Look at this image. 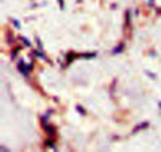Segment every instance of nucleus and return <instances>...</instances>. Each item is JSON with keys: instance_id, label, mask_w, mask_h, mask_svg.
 Returning <instances> with one entry per match:
<instances>
[{"instance_id": "nucleus-4", "label": "nucleus", "mask_w": 161, "mask_h": 152, "mask_svg": "<svg viewBox=\"0 0 161 152\" xmlns=\"http://www.w3.org/2000/svg\"><path fill=\"white\" fill-rule=\"evenodd\" d=\"M122 50H124V44H119V46H116L114 49H113V55H119Z\"/></svg>"}, {"instance_id": "nucleus-6", "label": "nucleus", "mask_w": 161, "mask_h": 152, "mask_svg": "<svg viewBox=\"0 0 161 152\" xmlns=\"http://www.w3.org/2000/svg\"><path fill=\"white\" fill-rule=\"evenodd\" d=\"M143 128H148V123H147V122H143V123H140V125H137L135 130H134V133H137L139 130H143Z\"/></svg>"}, {"instance_id": "nucleus-8", "label": "nucleus", "mask_w": 161, "mask_h": 152, "mask_svg": "<svg viewBox=\"0 0 161 152\" xmlns=\"http://www.w3.org/2000/svg\"><path fill=\"white\" fill-rule=\"evenodd\" d=\"M76 57H77V55L74 54V52H71L69 55H66V62H68V63H71V62H73V60H74V58H76Z\"/></svg>"}, {"instance_id": "nucleus-9", "label": "nucleus", "mask_w": 161, "mask_h": 152, "mask_svg": "<svg viewBox=\"0 0 161 152\" xmlns=\"http://www.w3.org/2000/svg\"><path fill=\"white\" fill-rule=\"evenodd\" d=\"M95 55H97V54H95V52H94V54H92V52H89V54H85V55H82V57H84V58H94V57H95Z\"/></svg>"}, {"instance_id": "nucleus-10", "label": "nucleus", "mask_w": 161, "mask_h": 152, "mask_svg": "<svg viewBox=\"0 0 161 152\" xmlns=\"http://www.w3.org/2000/svg\"><path fill=\"white\" fill-rule=\"evenodd\" d=\"M76 110H77V112H79V113H82V115H85V110L82 109L81 105H77V107H76Z\"/></svg>"}, {"instance_id": "nucleus-1", "label": "nucleus", "mask_w": 161, "mask_h": 152, "mask_svg": "<svg viewBox=\"0 0 161 152\" xmlns=\"http://www.w3.org/2000/svg\"><path fill=\"white\" fill-rule=\"evenodd\" d=\"M44 128H45V133L49 134V136H52V138L57 136V128H55L53 125H50V123H49V125H45Z\"/></svg>"}, {"instance_id": "nucleus-13", "label": "nucleus", "mask_w": 161, "mask_h": 152, "mask_svg": "<svg viewBox=\"0 0 161 152\" xmlns=\"http://www.w3.org/2000/svg\"><path fill=\"white\" fill-rule=\"evenodd\" d=\"M158 107H160V109H161V102H158Z\"/></svg>"}, {"instance_id": "nucleus-11", "label": "nucleus", "mask_w": 161, "mask_h": 152, "mask_svg": "<svg viewBox=\"0 0 161 152\" xmlns=\"http://www.w3.org/2000/svg\"><path fill=\"white\" fill-rule=\"evenodd\" d=\"M21 41H23V44H24V46H31V42L26 39V37H21Z\"/></svg>"}, {"instance_id": "nucleus-5", "label": "nucleus", "mask_w": 161, "mask_h": 152, "mask_svg": "<svg viewBox=\"0 0 161 152\" xmlns=\"http://www.w3.org/2000/svg\"><path fill=\"white\" fill-rule=\"evenodd\" d=\"M34 55H36V57H37V58H42V60H45V62H49V58H47V57H45V54H44V52H42V50H36V52H34Z\"/></svg>"}, {"instance_id": "nucleus-3", "label": "nucleus", "mask_w": 161, "mask_h": 152, "mask_svg": "<svg viewBox=\"0 0 161 152\" xmlns=\"http://www.w3.org/2000/svg\"><path fill=\"white\" fill-rule=\"evenodd\" d=\"M45 146H47V147H50V149H57V144H55V138L50 136L49 139L45 141Z\"/></svg>"}, {"instance_id": "nucleus-7", "label": "nucleus", "mask_w": 161, "mask_h": 152, "mask_svg": "<svg viewBox=\"0 0 161 152\" xmlns=\"http://www.w3.org/2000/svg\"><path fill=\"white\" fill-rule=\"evenodd\" d=\"M49 115H50V113H47V115H44L42 118H40V123H42V126L49 125Z\"/></svg>"}, {"instance_id": "nucleus-2", "label": "nucleus", "mask_w": 161, "mask_h": 152, "mask_svg": "<svg viewBox=\"0 0 161 152\" xmlns=\"http://www.w3.org/2000/svg\"><path fill=\"white\" fill-rule=\"evenodd\" d=\"M18 70L19 71H21V73L23 75H24L26 76V78H27V76H29V68H27V65H24V63H23V62H19V63H18Z\"/></svg>"}, {"instance_id": "nucleus-12", "label": "nucleus", "mask_w": 161, "mask_h": 152, "mask_svg": "<svg viewBox=\"0 0 161 152\" xmlns=\"http://www.w3.org/2000/svg\"><path fill=\"white\" fill-rule=\"evenodd\" d=\"M13 25H15V26H16V29H18V28H19V21H16V20H13Z\"/></svg>"}]
</instances>
